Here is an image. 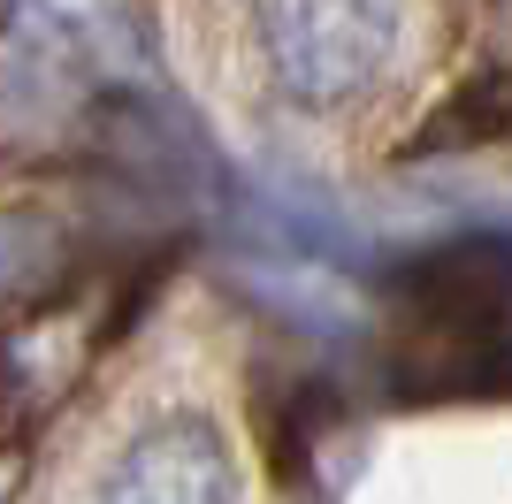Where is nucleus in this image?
Listing matches in <instances>:
<instances>
[{"mask_svg": "<svg viewBox=\"0 0 512 504\" xmlns=\"http://www.w3.org/2000/svg\"><path fill=\"white\" fill-rule=\"evenodd\" d=\"M398 298V390L482 398L512 390V245L459 237L390 275Z\"/></svg>", "mask_w": 512, "mask_h": 504, "instance_id": "f257e3e1", "label": "nucleus"}, {"mask_svg": "<svg viewBox=\"0 0 512 504\" xmlns=\"http://www.w3.org/2000/svg\"><path fill=\"white\" fill-rule=\"evenodd\" d=\"M406 54V0H253V62L299 115L367 100Z\"/></svg>", "mask_w": 512, "mask_h": 504, "instance_id": "f03ea898", "label": "nucleus"}, {"mask_svg": "<svg viewBox=\"0 0 512 504\" xmlns=\"http://www.w3.org/2000/svg\"><path fill=\"white\" fill-rule=\"evenodd\" d=\"M107 497H192L214 504L237 489V466H230V436L222 420L199 413V405H161V413L123 443V459L100 474Z\"/></svg>", "mask_w": 512, "mask_h": 504, "instance_id": "7ed1b4c3", "label": "nucleus"}, {"mask_svg": "<svg viewBox=\"0 0 512 504\" xmlns=\"http://www.w3.org/2000/svg\"><path fill=\"white\" fill-rule=\"evenodd\" d=\"M85 275V245L54 207H0V314H46Z\"/></svg>", "mask_w": 512, "mask_h": 504, "instance_id": "20e7f679", "label": "nucleus"}]
</instances>
